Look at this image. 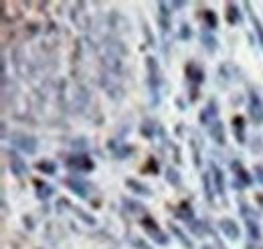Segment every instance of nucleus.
<instances>
[{"label":"nucleus","mask_w":263,"mask_h":249,"mask_svg":"<svg viewBox=\"0 0 263 249\" xmlns=\"http://www.w3.org/2000/svg\"><path fill=\"white\" fill-rule=\"evenodd\" d=\"M146 69H148V90H150V103L158 105L160 103V90H162V75L158 61L150 55L146 57Z\"/></svg>","instance_id":"obj_1"},{"label":"nucleus","mask_w":263,"mask_h":249,"mask_svg":"<svg viewBox=\"0 0 263 249\" xmlns=\"http://www.w3.org/2000/svg\"><path fill=\"white\" fill-rule=\"evenodd\" d=\"M247 110H249V118L255 126L263 124V99L257 90H249L247 95Z\"/></svg>","instance_id":"obj_2"},{"label":"nucleus","mask_w":263,"mask_h":249,"mask_svg":"<svg viewBox=\"0 0 263 249\" xmlns=\"http://www.w3.org/2000/svg\"><path fill=\"white\" fill-rule=\"evenodd\" d=\"M10 142L25 154H34L39 150V140L31 136V134H25V132H14L10 134Z\"/></svg>","instance_id":"obj_3"},{"label":"nucleus","mask_w":263,"mask_h":249,"mask_svg":"<svg viewBox=\"0 0 263 249\" xmlns=\"http://www.w3.org/2000/svg\"><path fill=\"white\" fill-rule=\"evenodd\" d=\"M67 168L71 170V172H77V174H83V172H91L93 168H96V162L89 158V156L85 154H73L69 156L65 160Z\"/></svg>","instance_id":"obj_4"},{"label":"nucleus","mask_w":263,"mask_h":249,"mask_svg":"<svg viewBox=\"0 0 263 249\" xmlns=\"http://www.w3.org/2000/svg\"><path fill=\"white\" fill-rule=\"evenodd\" d=\"M140 225H142V229L152 237V241H156L158 245H168V237H166V233L156 225V221H154L152 217L144 215L142 221H140Z\"/></svg>","instance_id":"obj_5"},{"label":"nucleus","mask_w":263,"mask_h":249,"mask_svg":"<svg viewBox=\"0 0 263 249\" xmlns=\"http://www.w3.org/2000/svg\"><path fill=\"white\" fill-rule=\"evenodd\" d=\"M241 215H243V219H245V229H247L249 239H251L253 243H259V239H261V227H259L257 219L251 217L247 205H241Z\"/></svg>","instance_id":"obj_6"},{"label":"nucleus","mask_w":263,"mask_h":249,"mask_svg":"<svg viewBox=\"0 0 263 249\" xmlns=\"http://www.w3.org/2000/svg\"><path fill=\"white\" fill-rule=\"evenodd\" d=\"M6 158H8V168L16 179H25L29 174V166L25 158H21L14 150H6Z\"/></svg>","instance_id":"obj_7"},{"label":"nucleus","mask_w":263,"mask_h":249,"mask_svg":"<svg viewBox=\"0 0 263 249\" xmlns=\"http://www.w3.org/2000/svg\"><path fill=\"white\" fill-rule=\"evenodd\" d=\"M231 170L235 172V183H233L235 188H245L253 183V176L243 168V164H241L239 160H233V162H231Z\"/></svg>","instance_id":"obj_8"},{"label":"nucleus","mask_w":263,"mask_h":249,"mask_svg":"<svg viewBox=\"0 0 263 249\" xmlns=\"http://www.w3.org/2000/svg\"><path fill=\"white\" fill-rule=\"evenodd\" d=\"M63 183H65L67 188H71V190H73L77 197H81V199H89V197H91V190H93V187H91L87 181H83V179L71 176V179H65Z\"/></svg>","instance_id":"obj_9"},{"label":"nucleus","mask_w":263,"mask_h":249,"mask_svg":"<svg viewBox=\"0 0 263 249\" xmlns=\"http://www.w3.org/2000/svg\"><path fill=\"white\" fill-rule=\"evenodd\" d=\"M71 99H73V103H71L73 112L75 114H81L87 108V103H89V92H87V87L85 85H75Z\"/></svg>","instance_id":"obj_10"},{"label":"nucleus","mask_w":263,"mask_h":249,"mask_svg":"<svg viewBox=\"0 0 263 249\" xmlns=\"http://www.w3.org/2000/svg\"><path fill=\"white\" fill-rule=\"evenodd\" d=\"M170 4L168 2H158V27L162 34H168L170 32V27H172V12H170Z\"/></svg>","instance_id":"obj_11"},{"label":"nucleus","mask_w":263,"mask_h":249,"mask_svg":"<svg viewBox=\"0 0 263 249\" xmlns=\"http://www.w3.org/2000/svg\"><path fill=\"white\" fill-rule=\"evenodd\" d=\"M217 118H219V105H217V101H215V99H211V101L206 103V108L200 112L198 120H200V124H202V126L211 128L215 122H219Z\"/></svg>","instance_id":"obj_12"},{"label":"nucleus","mask_w":263,"mask_h":249,"mask_svg":"<svg viewBox=\"0 0 263 249\" xmlns=\"http://www.w3.org/2000/svg\"><path fill=\"white\" fill-rule=\"evenodd\" d=\"M219 229H221V233L231 239V241H237L239 237H241V229H239V225H237V221H233V219L225 217L219 221Z\"/></svg>","instance_id":"obj_13"},{"label":"nucleus","mask_w":263,"mask_h":249,"mask_svg":"<svg viewBox=\"0 0 263 249\" xmlns=\"http://www.w3.org/2000/svg\"><path fill=\"white\" fill-rule=\"evenodd\" d=\"M209 166H211V179H213V185H215V192L225 199V176H223V170H221L219 164L213 162V160H211Z\"/></svg>","instance_id":"obj_14"},{"label":"nucleus","mask_w":263,"mask_h":249,"mask_svg":"<svg viewBox=\"0 0 263 249\" xmlns=\"http://www.w3.org/2000/svg\"><path fill=\"white\" fill-rule=\"evenodd\" d=\"M231 124H233V136H235L237 144H247V134H245V120H243V116H235Z\"/></svg>","instance_id":"obj_15"},{"label":"nucleus","mask_w":263,"mask_h":249,"mask_svg":"<svg viewBox=\"0 0 263 249\" xmlns=\"http://www.w3.org/2000/svg\"><path fill=\"white\" fill-rule=\"evenodd\" d=\"M209 134H211V138H213L215 144H219V146H225L227 144V136H225L223 122H215V124L209 128Z\"/></svg>","instance_id":"obj_16"},{"label":"nucleus","mask_w":263,"mask_h":249,"mask_svg":"<svg viewBox=\"0 0 263 249\" xmlns=\"http://www.w3.org/2000/svg\"><path fill=\"white\" fill-rule=\"evenodd\" d=\"M200 43H202V47H204L209 53H215V51H217V47H219L217 37L209 31V29H202V32H200Z\"/></svg>","instance_id":"obj_17"},{"label":"nucleus","mask_w":263,"mask_h":249,"mask_svg":"<svg viewBox=\"0 0 263 249\" xmlns=\"http://www.w3.org/2000/svg\"><path fill=\"white\" fill-rule=\"evenodd\" d=\"M126 187L130 188L132 192L140 194V197H152L150 187H146L144 183H140V181H136V179H126Z\"/></svg>","instance_id":"obj_18"},{"label":"nucleus","mask_w":263,"mask_h":249,"mask_svg":"<svg viewBox=\"0 0 263 249\" xmlns=\"http://www.w3.org/2000/svg\"><path fill=\"white\" fill-rule=\"evenodd\" d=\"M202 188H204V199L213 205L215 203V185H213V179H211V172H202Z\"/></svg>","instance_id":"obj_19"},{"label":"nucleus","mask_w":263,"mask_h":249,"mask_svg":"<svg viewBox=\"0 0 263 249\" xmlns=\"http://www.w3.org/2000/svg\"><path fill=\"white\" fill-rule=\"evenodd\" d=\"M243 6L249 10V19H251V25H253V29H255V32H257L259 45H261V49H263V25H261V21H259V16H257L255 12H251V4H249V2H245Z\"/></svg>","instance_id":"obj_20"},{"label":"nucleus","mask_w":263,"mask_h":249,"mask_svg":"<svg viewBox=\"0 0 263 249\" xmlns=\"http://www.w3.org/2000/svg\"><path fill=\"white\" fill-rule=\"evenodd\" d=\"M34 188H36V197H39L41 201L51 199V197H53V192H55L51 185H47V183H43V181H34Z\"/></svg>","instance_id":"obj_21"},{"label":"nucleus","mask_w":263,"mask_h":249,"mask_svg":"<svg viewBox=\"0 0 263 249\" xmlns=\"http://www.w3.org/2000/svg\"><path fill=\"white\" fill-rule=\"evenodd\" d=\"M186 75H189V79L195 81V83H200V81L204 79V71L198 67L197 63H189V65H186Z\"/></svg>","instance_id":"obj_22"},{"label":"nucleus","mask_w":263,"mask_h":249,"mask_svg":"<svg viewBox=\"0 0 263 249\" xmlns=\"http://www.w3.org/2000/svg\"><path fill=\"white\" fill-rule=\"evenodd\" d=\"M170 231H172V235H174V237H176V239H178V241H180V243H182L184 247H186V249H193V241H191V239L186 237V233H184V231H182V229H180L178 225L170 223Z\"/></svg>","instance_id":"obj_23"},{"label":"nucleus","mask_w":263,"mask_h":249,"mask_svg":"<svg viewBox=\"0 0 263 249\" xmlns=\"http://www.w3.org/2000/svg\"><path fill=\"white\" fill-rule=\"evenodd\" d=\"M176 217L182 219V221L189 225V223H193V221H195V213H193L191 205H186V203H184V205H180V207L176 209Z\"/></svg>","instance_id":"obj_24"},{"label":"nucleus","mask_w":263,"mask_h":249,"mask_svg":"<svg viewBox=\"0 0 263 249\" xmlns=\"http://www.w3.org/2000/svg\"><path fill=\"white\" fill-rule=\"evenodd\" d=\"M241 10H239V6L237 4H233L229 2L227 4V21H229V25H237V23H241Z\"/></svg>","instance_id":"obj_25"},{"label":"nucleus","mask_w":263,"mask_h":249,"mask_svg":"<svg viewBox=\"0 0 263 249\" xmlns=\"http://www.w3.org/2000/svg\"><path fill=\"white\" fill-rule=\"evenodd\" d=\"M67 207H69V209H71V211H73V213H75L77 217L81 219V221H83L85 225H96V219L91 217L89 213H85L83 209H79V207H71V205H69V201H67Z\"/></svg>","instance_id":"obj_26"},{"label":"nucleus","mask_w":263,"mask_h":249,"mask_svg":"<svg viewBox=\"0 0 263 249\" xmlns=\"http://www.w3.org/2000/svg\"><path fill=\"white\" fill-rule=\"evenodd\" d=\"M156 130H158V124L152 122V120H146L144 124L140 126V132H142L146 138H154V136H156Z\"/></svg>","instance_id":"obj_27"},{"label":"nucleus","mask_w":263,"mask_h":249,"mask_svg":"<svg viewBox=\"0 0 263 249\" xmlns=\"http://www.w3.org/2000/svg\"><path fill=\"white\" fill-rule=\"evenodd\" d=\"M36 168H39L43 174H55V172H57V164L51 162V160H41V162H36Z\"/></svg>","instance_id":"obj_28"},{"label":"nucleus","mask_w":263,"mask_h":249,"mask_svg":"<svg viewBox=\"0 0 263 249\" xmlns=\"http://www.w3.org/2000/svg\"><path fill=\"white\" fill-rule=\"evenodd\" d=\"M186 227H191V229H193V233H195V235H204V233H209V231H211V229H209V225H206V223H202V221H197V219H195V221H193V223H189V225H186Z\"/></svg>","instance_id":"obj_29"},{"label":"nucleus","mask_w":263,"mask_h":249,"mask_svg":"<svg viewBox=\"0 0 263 249\" xmlns=\"http://www.w3.org/2000/svg\"><path fill=\"white\" fill-rule=\"evenodd\" d=\"M122 205H126V209H128V211H132V213H136V215L144 213V205H142V203H138V201H130V199H122Z\"/></svg>","instance_id":"obj_30"},{"label":"nucleus","mask_w":263,"mask_h":249,"mask_svg":"<svg viewBox=\"0 0 263 249\" xmlns=\"http://www.w3.org/2000/svg\"><path fill=\"white\" fill-rule=\"evenodd\" d=\"M166 181L170 185H174V187H180V174H178V170L172 168V166H168L166 168Z\"/></svg>","instance_id":"obj_31"},{"label":"nucleus","mask_w":263,"mask_h":249,"mask_svg":"<svg viewBox=\"0 0 263 249\" xmlns=\"http://www.w3.org/2000/svg\"><path fill=\"white\" fill-rule=\"evenodd\" d=\"M202 16H204V21H206V29H209V31L217 29V16H215V12H213L211 8H206Z\"/></svg>","instance_id":"obj_32"},{"label":"nucleus","mask_w":263,"mask_h":249,"mask_svg":"<svg viewBox=\"0 0 263 249\" xmlns=\"http://www.w3.org/2000/svg\"><path fill=\"white\" fill-rule=\"evenodd\" d=\"M130 154H134V148L128 146V144H124V146H120L118 150H114V156H116L118 160H124V158H128Z\"/></svg>","instance_id":"obj_33"},{"label":"nucleus","mask_w":263,"mask_h":249,"mask_svg":"<svg viewBox=\"0 0 263 249\" xmlns=\"http://www.w3.org/2000/svg\"><path fill=\"white\" fill-rule=\"evenodd\" d=\"M130 243L136 249H152L146 241H144V239H140V237H130Z\"/></svg>","instance_id":"obj_34"},{"label":"nucleus","mask_w":263,"mask_h":249,"mask_svg":"<svg viewBox=\"0 0 263 249\" xmlns=\"http://www.w3.org/2000/svg\"><path fill=\"white\" fill-rule=\"evenodd\" d=\"M191 34H193L191 27H189L186 23H182V25H180V39H182V41H186V39H191Z\"/></svg>","instance_id":"obj_35"},{"label":"nucleus","mask_w":263,"mask_h":249,"mask_svg":"<svg viewBox=\"0 0 263 249\" xmlns=\"http://www.w3.org/2000/svg\"><path fill=\"white\" fill-rule=\"evenodd\" d=\"M253 174H255V179L259 181V185L263 187V164H255L253 166Z\"/></svg>","instance_id":"obj_36"},{"label":"nucleus","mask_w":263,"mask_h":249,"mask_svg":"<svg viewBox=\"0 0 263 249\" xmlns=\"http://www.w3.org/2000/svg\"><path fill=\"white\" fill-rule=\"evenodd\" d=\"M186 6V2H170V8L174 10V8H184Z\"/></svg>","instance_id":"obj_37"},{"label":"nucleus","mask_w":263,"mask_h":249,"mask_svg":"<svg viewBox=\"0 0 263 249\" xmlns=\"http://www.w3.org/2000/svg\"><path fill=\"white\" fill-rule=\"evenodd\" d=\"M202 249H213V247H211V245H204V247H202Z\"/></svg>","instance_id":"obj_38"}]
</instances>
